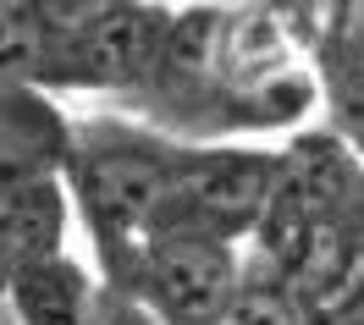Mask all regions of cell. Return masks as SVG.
<instances>
[{"instance_id": "cell-2", "label": "cell", "mask_w": 364, "mask_h": 325, "mask_svg": "<svg viewBox=\"0 0 364 325\" xmlns=\"http://www.w3.org/2000/svg\"><path fill=\"white\" fill-rule=\"evenodd\" d=\"M45 23L55 33V89L138 94L160 55L171 6H94V0H50Z\"/></svg>"}, {"instance_id": "cell-6", "label": "cell", "mask_w": 364, "mask_h": 325, "mask_svg": "<svg viewBox=\"0 0 364 325\" xmlns=\"http://www.w3.org/2000/svg\"><path fill=\"white\" fill-rule=\"evenodd\" d=\"M67 138H72V116L50 94L0 83V199L55 182L61 160H67Z\"/></svg>"}, {"instance_id": "cell-10", "label": "cell", "mask_w": 364, "mask_h": 325, "mask_svg": "<svg viewBox=\"0 0 364 325\" xmlns=\"http://www.w3.org/2000/svg\"><path fill=\"white\" fill-rule=\"evenodd\" d=\"M309 320H315V314H309L282 281H271L265 270H254L249 259H243V276H237L232 298L221 303V314L210 325H309Z\"/></svg>"}, {"instance_id": "cell-7", "label": "cell", "mask_w": 364, "mask_h": 325, "mask_svg": "<svg viewBox=\"0 0 364 325\" xmlns=\"http://www.w3.org/2000/svg\"><path fill=\"white\" fill-rule=\"evenodd\" d=\"M100 298H105L100 276L61 248V254L28 265L6 287L0 309L11 314V325H100Z\"/></svg>"}, {"instance_id": "cell-8", "label": "cell", "mask_w": 364, "mask_h": 325, "mask_svg": "<svg viewBox=\"0 0 364 325\" xmlns=\"http://www.w3.org/2000/svg\"><path fill=\"white\" fill-rule=\"evenodd\" d=\"M67 221H72V209H67L61 182H39V187H23V193L0 199V298L28 265L61 254Z\"/></svg>"}, {"instance_id": "cell-12", "label": "cell", "mask_w": 364, "mask_h": 325, "mask_svg": "<svg viewBox=\"0 0 364 325\" xmlns=\"http://www.w3.org/2000/svg\"><path fill=\"white\" fill-rule=\"evenodd\" d=\"M309 325H364V314H359V298H353V303H337V309H326V314H315Z\"/></svg>"}, {"instance_id": "cell-3", "label": "cell", "mask_w": 364, "mask_h": 325, "mask_svg": "<svg viewBox=\"0 0 364 325\" xmlns=\"http://www.w3.org/2000/svg\"><path fill=\"white\" fill-rule=\"evenodd\" d=\"M276 182V149H254V143H177L171 160V187L160 204L155 226L171 232H199L221 237L232 248H243V237L254 232L259 209L271 199Z\"/></svg>"}, {"instance_id": "cell-1", "label": "cell", "mask_w": 364, "mask_h": 325, "mask_svg": "<svg viewBox=\"0 0 364 325\" xmlns=\"http://www.w3.org/2000/svg\"><path fill=\"white\" fill-rule=\"evenodd\" d=\"M177 138H166L127 116H89L72 121L67 160H61V193L77 209L83 232L94 243V276L111 281L127 254L149 237L166 187H171Z\"/></svg>"}, {"instance_id": "cell-5", "label": "cell", "mask_w": 364, "mask_h": 325, "mask_svg": "<svg viewBox=\"0 0 364 325\" xmlns=\"http://www.w3.org/2000/svg\"><path fill=\"white\" fill-rule=\"evenodd\" d=\"M364 11L359 6H315L309 23V83H315V105L326 111V133L359 149L364 133Z\"/></svg>"}, {"instance_id": "cell-4", "label": "cell", "mask_w": 364, "mask_h": 325, "mask_svg": "<svg viewBox=\"0 0 364 325\" xmlns=\"http://www.w3.org/2000/svg\"><path fill=\"white\" fill-rule=\"evenodd\" d=\"M237 276H243V248H232L221 237L160 226L100 287L138 303V309H149L166 325H210L221 314V303L232 298Z\"/></svg>"}, {"instance_id": "cell-9", "label": "cell", "mask_w": 364, "mask_h": 325, "mask_svg": "<svg viewBox=\"0 0 364 325\" xmlns=\"http://www.w3.org/2000/svg\"><path fill=\"white\" fill-rule=\"evenodd\" d=\"M50 72H55V33L45 23V6L33 0L0 6V83L50 94Z\"/></svg>"}, {"instance_id": "cell-11", "label": "cell", "mask_w": 364, "mask_h": 325, "mask_svg": "<svg viewBox=\"0 0 364 325\" xmlns=\"http://www.w3.org/2000/svg\"><path fill=\"white\" fill-rule=\"evenodd\" d=\"M100 325H166V320H155L149 309H138V303L105 292V298H100Z\"/></svg>"}, {"instance_id": "cell-13", "label": "cell", "mask_w": 364, "mask_h": 325, "mask_svg": "<svg viewBox=\"0 0 364 325\" xmlns=\"http://www.w3.org/2000/svg\"><path fill=\"white\" fill-rule=\"evenodd\" d=\"M0 325H11V314H6V309H0Z\"/></svg>"}]
</instances>
